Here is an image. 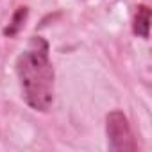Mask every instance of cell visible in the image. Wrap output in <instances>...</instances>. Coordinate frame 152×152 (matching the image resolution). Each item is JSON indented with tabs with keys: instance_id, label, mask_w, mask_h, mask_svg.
<instances>
[{
	"instance_id": "6da1fadb",
	"label": "cell",
	"mask_w": 152,
	"mask_h": 152,
	"mask_svg": "<svg viewBox=\"0 0 152 152\" xmlns=\"http://www.w3.org/2000/svg\"><path fill=\"white\" fill-rule=\"evenodd\" d=\"M16 72L25 102L36 111H48L54 102V68L48 43L41 36H32L16 61Z\"/></svg>"
},
{
	"instance_id": "7a4b0ae2",
	"label": "cell",
	"mask_w": 152,
	"mask_h": 152,
	"mask_svg": "<svg viewBox=\"0 0 152 152\" xmlns=\"http://www.w3.org/2000/svg\"><path fill=\"white\" fill-rule=\"evenodd\" d=\"M106 131L109 140V148L116 152H134L138 143L134 140L132 129L129 125L127 116L122 111H111L106 118Z\"/></svg>"
},
{
	"instance_id": "3957f363",
	"label": "cell",
	"mask_w": 152,
	"mask_h": 152,
	"mask_svg": "<svg viewBox=\"0 0 152 152\" xmlns=\"http://www.w3.org/2000/svg\"><path fill=\"white\" fill-rule=\"evenodd\" d=\"M136 15H134V23H132V31L134 34L141 36V38H148V25H150V9L147 6H140L136 7Z\"/></svg>"
},
{
	"instance_id": "277c9868",
	"label": "cell",
	"mask_w": 152,
	"mask_h": 152,
	"mask_svg": "<svg viewBox=\"0 0 152 152\" xmlns=\"http://www.w3.org/2000/svg\"><path fill=\"white\" fill-rule=\"evenodd\" d=\"M27 15H29V11H27V7H18L16 9V13L13 15V18H11V23L6 27V31H4V34L6 36H16L20 31H22V27H23V22L27 20Z\"/></svg>"
}]
</instances>
